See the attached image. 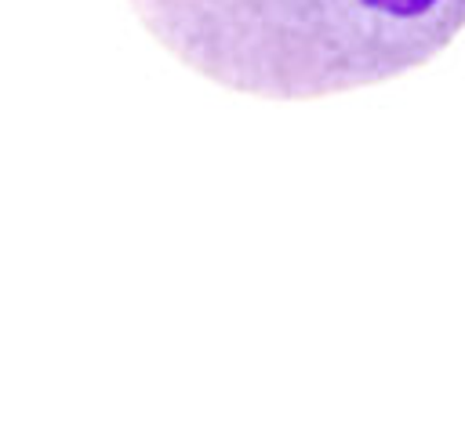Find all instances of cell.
<instances>
[{"label": "cell", "mask_w": 465, "mask_h": 421, "mask_svg": "<svg viewBox=\"0 0 465 421\" xmlns=\"http://www.w3.org/2000/svg\"><path fill=\"white\" fill-rule=\"evenodd\" d=\"M193 73L258 98H320L440 54L465 0H131Z\"/></svg>", "instance_id": "6da1fadb"}]
</instances>
